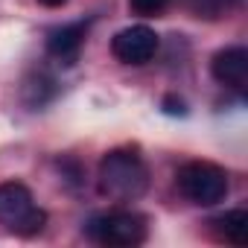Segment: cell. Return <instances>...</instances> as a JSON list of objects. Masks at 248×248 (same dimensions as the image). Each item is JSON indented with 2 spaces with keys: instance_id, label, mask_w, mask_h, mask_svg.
I'll list each match as a JSON object with an SVG mask.
<instances>
[{
  "instance_id": "6da1fadb",
  "label": "cell",
  "mask_w": 248,
  "mask_h": 248,
  "mask_svg": "<svg viewBox=\"0 0 248 248\" xmlns=\"http://www.w3.org/2000/svg\"><path fill=\"white\" fill-rule=\"evenodd\" d=\"M96 184L114 202H138L149 190V167L135 149H111L99 161Z\"/></svg>"
},
{
  "instance_id": "277c9868",
  "label": "cell",
  "mask_w": 248,
  "mask_h": 248,
  "mask_svg": "<svg viewBox=\"0 0 248 248\" xmlns=\"http://www.w3.org/2000/svg\"><path fill=\"white\" fill-rule=\"evenodd\" d=\"M85 231L99 245H108V248H132V245L146 242L149 225H146V216H140L135 210H108V213L91 216L88 225H85Z\"/></svg>"
},
{
  "instance_id": "8fae6325",
  "label": "cell",
  "mask_w": 248,
  "mask_h": 248,
  "mask_svg": "<svg viewBox=\"0 0 248 248\" xmlns=\"http://www.w3.org/2000/svg\"><path fill=\"white\" fill-rule=\"evenodd\" d=\"M129 6H132V12H138L143 18H155L170 6V0H129Z\"/></svg>"
},
{
  "instance_id": "3957f363",
  "label": "cell",
  "mask_w": 248,
  "mask_h": 248,
  "mask_svg": "<svg viewBox=\"0 0 248 248\" xmlns=\"http://www.w3.org/2000/svg\"><path fill=\"white\" fill-rule=\"evenodd\" d=\"M175 187L178 193L199 207H213L219 202H225L228 196V172L219 164L210 161H190L178 170L175 175Z\"/></svg>"
},
{
  "instance_id": "30bf717a",
  "label": "cell",
  "mask_w": 248,
  "mask_h": 248,
  "mask_svg": "<svg viewBox=\"0 0 248 248\" xmlns=\"http://www.w3.org/2000/svg\"><path fill=\"white\" fill-rule=\"evenodd\" d=\"M236 3H239V0H202V3L196 6V12H199V18H222Z\"/></svg>"
},
{
  "instance_id": "52a82bcc",
  "label": "cell",
  "mask_w": 248,
  "mask_h": 248,
  "mask_svg": "<svg viewBox=\"0 0 248 248\" xmlns=\"http://www.w3.org/2000/svg\"><path fill=\"white\" fill-rule=\"evenodd\" d=\"M88 30H91V21H73V24H62V27H53L47 32V53L59 62V64H76L79 62V53L85 47V38H88Z\"/></svg>"
},
{
  "instance_id": "7c38bea8",
  "label": "cell",
  "mask_w": 248,
  "mask_h": 248,
  "mask_svg": "<svg viewBox=\"0 0 248 248\" xmlns=\"http://www.w3.org/2000/svg\"><path fill=\"white\" fill-rule=\"evenodd\" d=\"M164 111H167V114H181V117H184V114H187V105H184V99L167 96V99H164Z\"/></svg>"
},
{
  "instance_id": "ba28073f",
  "label": "cell",
  "mask_w": 248,
  "mask_h": 248,
  "mask_svg": "<svg viewBox=\"0 0 248 248\" xmlns=\"http://www.w3.org/2000/svg\"><path fill=\"white\" fill-rule=\"evenodd\" d=\"M213 231L219 233V239L231 242V245H245L248 242V213L245 210H228L222 216H216L213 222Z\"/></svg>"
},
{
  "instance_id": "9c48e42d",
  "label": "cell",
  "mask_w": 248,
  "mask_h": 248,
  "mask_svg": "<svg viewBox=\"0 0 248 248\" xmlns=\"http://www.w3.org/2000/svg\"><path fill=\"white\" fill-rule=\"evenodd\" d=\"M53 96H56V82H53L50 76L32 73V76L24 82V99H27V105L41 108V105H47Z\"/></svg>"
},
{
  "instance_id": "7a4b0ae2",
  "label": "cell",
  "mask_w": 248,
  "mask_h": 248,
  "mask_svg": "<svg viewBox=\"0 0 248 248\" xmlns=\"http://www.w3.org/2000/svg\"><path fill=\"white\" fill-rule=\"evenodd\" d=\"M47 225L44 207H38L35 196L21 181L0 184V228L15 236H35Z\"/></svg>"
},
{
  "instance_id": "5b68a950",
  "label": "cell",
  "mask_w": 248,
  "mask_h": 248,
  "mask_svg": "<svg viewBox=\"0 0 248 248\" xmlns=\"http://www.w3.org/2000/svg\"><path fill=\"white\" fill-rule=\"evenodd\" d=\"M111 53L117 62L123 64H146L155 59L158 53V35L152 27L146 24H135V27H126V30H120L114 38H111Z\"/></svg>"
},
{
  "instance_id": "8992f818",
  "label": "cell",
  "mask_w": 248,
  "mask_h": 248,
  "mask_svg": "<svg viewBox=\"0 0 248 248\" xmlns=\"http://www.w3.org/2000/svg\"><path fill=\"white\" fill-rule=\"evenodd\" d=\"M210 73L219 85H225L239 99H245V93H248V50L245 47L219 50L210 62Z\"/></svg>"
},
{
  "instance_id": "4fadbf2b",
  "label": "cell",
  "mask_w": 248,
  "mask_h": 248,
  "mask_svg": "<svg viewBox=\"0 0 248 248\" xmlns=\"http://www.w3.org/2000/svg\"><path fill=\"white\" fill-rule=\"evenodd\" d=\"M41 6H47V9H59V6H64L67 0H38Z\"/></svg>"
}]
</instances>
